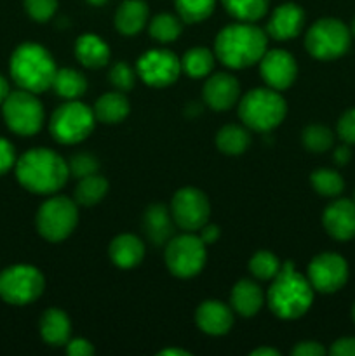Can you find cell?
I'll list each match as a JSON object with an SVG mask.
<instances>
[{
  "label": "cell",
  "mask_w": 355,
  "mask_h": 356,
  "mask_svg": "<svg viewBox=\"0 0 355 356\" xmlns=\"http://www.w3.org/2000/svg\"><path fill=\"white\" fill-rule=\"evenodd\" d=\"M268 51V35L254 23H233L223 28L214 40V54L221 65L244 70L258 65Z\"/></svg>",
  "instance_id": "6da1fadb"
},
{
  "label": "cell",
  "mask_w": 355,
  "mask_h": 356,
  "mask_svg": "<svg viewBox=\"0 0 355 356\" xmlns=\"http://www.w3.org/2000/svg\"><path fill=\"white\" fill-rule=\"evenodd\" d=\"M313 294L315 291L308 278L296 270L292 261H285L281 271L271 278L265 301L277 318L298 320L312 308Z\"/></svg>",
  "instance_id": "7a4b0ae2"
},
{
  "label": "cell",
  "mask_w": 355,
  "mask_h": 356,
  "mask_svg": "<svg viewBox=\"0 0 355 356\" xmlns=\"http://www.w3.org/2000/svg\"><path fill=\"white\" fill-rule=\"evenodd\" d=\"M68 162L49 148H33L16 160V177L35 195H54L66 184Z\"/></svg>",
  "instance_id": "3957f363"
},
{
  "label": "cell",
  "mask_w": 355,
  "mask_h": 356,
  "mask_svg": "<svg viewBox=\"0 0 355 356\" xmlns=\"http://www.w3.org/2000/svg\"><path fill=\"white\" fill-rule=\"evenodd\" d=\"M10 76L24 90L40 94L51 89L54 80L56 63L51 52L40 44H21L10 56Z\"/></svg>",
  "instance_id": "277c9868"
},
{
  "label": "cell",
  "mask_w": 355,
  "mask_h": 356,
  "mask_svg": "<svg viewBox=\"0 0 355 356\" xmlns=\"http://www.w3.org/2000/svg\"><path fill=\"white\" fill-rule=\"evenodd\" d=\"M287 113V103L281 90L256 87L239 99V117L247 129L270 132L282 124Z\"/></svg>",
  "instance_id": "5b68a950"
},
{
  "label": "cell",
  "mask_w": 355,
  "mask_h": 356,
  "mask_svg": "<svg viewBox=\"0 0 355 356\" xmlns=\"http://www.w3.org/2000/svg\"><path fill=\"white\" fill-rule=\"evenodd\" d=\"M352 44V30L336 17H322L308 28L305 47L312 58L333 61L348 52Z\"/></svg>",
  "instance_id": "8992f818"
},
{
  "label": "cell",
  "mask_w": 355,
  "mask_h": 356,
  "mask_svg": "<svg viewBox=\"0 0 355 356\" xmlns=\"http://www.w3.org/2000/svg\"><path fill=\"white\" fill-rule=\"evenodd\" d=\"M96 125L93 108L80 101H68L52 113L49 120L51 136L59 145H77L90 136Z\"/></svg>",
  "instance_id": "52a82bcc"
},
{
  "label": "cell",
  "mask_w": 355,
  "mask_h": 356,
  "mask_svg": "<svg viewBox=\"0 0 355 356\" xmlns=\"http://www.w3.org/2000/svg\"><path fill=\"white\" fill-rule=\"evenodd\" d=\"M167 270L178 278H194L204 270L207 261V250L200 236L191 232L176 235L166 243L164 252Z\"/></svg>",
  "instance_id": "ba28073f"
},
{
  "label": "cell",
  "mask_w": 355,
  "mask_h": 356,
  "mask_svg": "<svg viewBox=\"0 0 355 356\" xmlns=\"http://www.w3.org/2000/svg\"><path fill=\"white\" fill-rule=\"evenodd\" d=\"M79 222V205L68 197H51L37 211V232L47 242H63Z\"/></svg>",
  "instance_id": "9c48e42d"
},
{
  "label": "cell",
  "mask_w": 355,
  "mask_h": 356,
  "mask_svg": "<svg viewBox=\"0 0 355 356\" xmlns=\"http://www.w3.org/2000/svg\"><path fill=\"white\" fill-rule=\"evenodd\" d=\"M44 289V275L30 264H16L0 273V298L9 305H31L40 298Z\"/></svg>",
  "instance_id": "30bf717a"
},
{
  "label": "cell",
  "mask_w": 355,
  "mask_h": 356,
  "mask_svg": "<svg viewBox=\"0 0 355 356\" xmlns=\"http://www.w3.org/2000/svg\"><path fill=\"white\" fill-rule=\"evenodd\" d=\"M3 118L7 127L19 136H33L44 125V106L37 94L30 90H14L3 101Z\"/></svg>",
  "instance_id": "8fae6325"
},
{
  "label": "cell",
  "mask_w": 355,
  "mask_h": 356,
  "mask_svg": "<svg viewBox=\"0 0 355 356\" xmlns=\"http://www.w3.org/2000/svg\"><path fill=\"white\" fill-rule=\"evenodd\" d=\"M171 214L178 228L184 232H198L211 214V204L204 191L195 186H184L174 193L171 200Z\"/></svg>",
  "instance_id": "7c38bea8"
},
{
  "label": "cell",
  "mask_w": 355,
  "mask_h": 356,
  "mask_svg": "<svg viewBox=\"0 0 355 356\" xmlns=\"http://www.w3.org/2000/svg\"><path fill=\"white\" fill-rule=\"evenodd\" d=\"M181 59L167 49H150L139 56L136 75L150 87H169L180 79Z\"/></svg>",
  "instance_id": "4fadbf2b"
},
{
  "label": "cell",
  "mask_w": 355,
  "mask_h": 356,
  "mask_svg": "<svg viewBox=\"0 0 355 356\" xmlns=\"http://www.w3.org/2000/svg\"><path fill=\"white\" fill-rule=\"evenodd\" d=\"M306 278L315 292L334 294L348 282V263L340 254L322 252L310 261Z\"/></svg>",
  "instance_id": "5bb4252c"
},
{
  "label": "cell",
  "mask_w": 355,
  "mask_h": 356,
  "mask_svg": "<svg viewBox=\"0 0 355 356\" xmlns=\"http://www.w3.org/2000/svg\"><path fill=\"white\" fill-rule=\"evenodd\" d=\"M260 75L270 89L285 90L298 76V63L294 56L284 49H270L260 59Z\"/></svg>",
  "instance_id": "9a60e30c"
},
{
  "label": "cell",
  "mask_w": 355,
  "mask_h": 356,
  "mask_svg": "<svg viewBox=\"0 0 355 356\" xmlns=\"http://www.w3.org/2000/svg\"><path fill=\"white\" fill-rule=\"evenodd\" d=\"M205 104L214 111H228L240 99V83L230 73H214L202 89Z\"/></svg>",
  "instance_id": "2e32d148"
},
{
  "label": "cell",
  "mask_w": 355,
  "mask_h": 356,
  "mask_svg": "<svg viewBox=\"0 0 355 356\" xmlns=\"http://www.w3.org/2000/svg\"><path fill=\"white\" fill-rule=\"evenodd\" d=\"M322 225L327 235L338 242H347L355 236V202L348 198H338L326 207L322 214Z\"/></svg>",
  "instance_id": "e0dca14e"
},
{
  "label": "cell",
  "mask_w": 355,
  "mask_h": 356,
  "mask_svg": "<svg viewBox=\"0 0 355 356\" xmlns=\"http://www.w3.org/2000/svg\"><path fill=\"white\" fill-rule=\"evenodd\" d=\"M303 24H305V10L298 3L285 2L275 7L265 31L275 40H292L301 33Z\"/></svg>",
  "instance_id": "ac0fdd59"
},
{
  "label": "cell",
  "mask_w": 355,
  "mask_h": 356,
  "mask_svg": "<svg viewBox=\"0 0 355 356\" xmlns=\"http://www.w3.org/2000/svg\"><path fill=\"white\" fill-rule=\"evenodd\" d=\"M195 323L207 336H225L233 327V309L225 302L209 299L195 312Z\"/></svg>",
  "instance_id": "d6986e66"
},
{
  "label": "cell",
  "mask_w": 355,
  "mask_h": 356,
  "mask_svg": "<svg viewBox=\"0 0 355 356\" xmlns=\"http://www.w3.org/2000/svg\"><path fill=\"white\" fill-rule=\"evenodd\" d=\"M174 226L171 209L164 204H152L143 216V229L153 245H166L174 236Z\"/></svg>",
  "instance_id": "ffe728a7"
},
{
  "label": "cell",
  "mask_w": 355,
  "mask_h": 356,
  "mask_svg": "<svg viewBox=\"0 0 355 356\" xmlns=\"http://www.w3.org/2000/svg\"><path fill=\"white\" fill-rule=\"evenodd\" d=\"M108 256L117 268L131 270V268L138 266L145 257V243L136 235L122 233L111 240L110 247H108Z\"/></svg>",
  "instance_id": "44dd1931"
},
{
  "label": "cell",
  "mask_w": 355,
  "mask_h": 356,
  "mask_svg": "<svg viewBox=\"0 0 355 356\" xmlns=\"http://www.w3.org/2000/svg\"><path fill=\"white\" fill-rule=\"evenodd\" d=\"M230 305L237 315L244 318H253L263 308L265 294L256 282L244 278L233 285L230 292Z\"/></svg>",
  "instance_id": "7402d4cb"
},
{
  "label": "cell",
  "mask_w": 355,
  "mask_h": 356,
  "mask_svg": "<svg viewBox=\"0 0 355 356\" xmlns=\"http://www.w3.org/2000/svg\"><path fill=\"white\" fill-rule=\"evenodd\" d=\"M75 58L82 66L100 70L110 61V45L96 33H84L75 42Z\"/></svg>",
  "instance_id": "603a6c76"
},
{
  "label": "cell",
  "mask_w": 355,
  "mask_h": 356,
  "mask_svg": "<svg viewBox=\"0 0 355 356\" xmlns=\"http://www.w3.org/2000/svg\"><path fill=\"white\" fill-rule=\"evenodd\" d=\"M40 336L49 346H65L72 336V322L70 316L59 308L45 309L42 315L40 323Z\"/></svg>",
  "instance_id": "cb8c5ba5"
},
{
  "label": "cell",
  "mask_w": 355,
  "mask_h": 356,
  "mask_svg": "<svg viewBox=\"0 0 355 356\" xmlns=\"http://www.w3.org/2000/svg\"><path fill=\"white\" fill-rule=\"evenodd\" d=\"M148 23V6L143 0H124L115 13V28L125 37L139 33Z\"/></svg>",
  "instance_id": "d4e9b609"
},
{
  "label": "cell",
  "mask_w": 355,
  "mask_h": 356,
  "mask_svg": "<svg viewBox=\"0 0 355 356\" xmlns=\"http://www.w3.org/2000/svg\"><path fill=\"white\" fill-rule=\"evenodd\" d=\"M94 117L97 122L108 125H115L124 122L131 113V103L124 92H106L94 104Z\"/></svg>",
  "instance_id": "484cf974"
},
{
  "label": "cell",
  "mask_w": 355,
  "mask_h": 356,
  "mask_svg": "<svg viewBox=\"0 0 355 356\" xmlns=\"http://www.w3.org/2000/svg\"><path fill=\"white\" fill-rule=\"evenodd\" d=\"M108 188H110V184L103 176H100V172L82 177V179H79L75 191H73V200L79 207H93L106 197Z\"/></svg>",
  "instance_id": "4316f807"
},
{
  "label": "cell",
  "mask_w": 355,
  "mask_h": 356,
  "mask_svg": "<svg viewBox=\"0 0 355 356\" xmlns=\"http://www.w3.org/2000/svg\"><path fill=\"white\" fill-rule=\"evenodd\" d=\"M52 89L63 99L75 101L87 92V79L73 68H59L52 80Z\"/></svg>",
  "instance_id": "83f0119b"
},
{
  "label": "cell",
  "mask_w": 355,
  "mask_h": 356,
  "mask_svg": "<svg viewBox=\"0 0 355 356\" xmlns=\"http://www.w3.org/2000/svg\"><path fill=\"white\" fill-rule=\"evenodd\" d=\"M251 145V134L246 127L228 124L216 132V148L225 155H242Z\"/></svg>",
  "instance_id": "f1b7e54d"
},
{
  "label": "cell",
  "mask_w": 355,
  "mask_h": 356,
  "mask_svg": "<svg viewBox=\"0 0 355 356\" xmlns=\"http://www.w3.org/2000/svg\"><path fill=\"white\" fill-rule=\"evenodd\" d=\"M216 54L207 47H191L181 58V72L191 79H204L212 72Z\"/></svg>",
  "instance_id": "f546056e"
},
{
  "label": "cell",
  "mask_w": 355,
  "mask_h": 356,
  "mask_svg": "<svg viewBox=\"0 0 355 356\" xmlns=\"http://www.w3.org/2000/svg\"><path fill=\"white\" fill-rule=\"evenodd\" d=\"M226 13L242 23H256L268 13V0H221Z\"/></svg>",
  "instance_id": "4dcf8cb0"
},
{
  "label": "cell",
  "mask_w": 355,
  "mask_h": 356,
  "mask_svg": "<svg viewBox=\"0 0 355 356\" xmlns=\"http://www.w3.org/2000/svg\"><path fill=\"white\" fill-rule=\"evenodd\" d=\"M181 31H183V19L180 16H174V14H157L150 21V35L160 44H171L180 37Z\"/></svg>",
  "instance_id": "1f68e13d"
},
{
  "label": "cell",
  "mask_w": 355,
  "mask_h": 356,
  "mask_svg": "<svg viewBox=\"0 0 355 356\" xmlns=\"http://www.w3.org/2000/svg\"><path fill=\"white\" fill-rule=\"evenodd\" d=\"M312 188L322 197H340L345 190V181L338 170L333 169H317L310 176Z\"/></svg>",
  "instance_id": "d6a6232c"
},
{
  "label": "cell",
  "mask_w": 355,
  "mask_h": 356,
  "mask_svg": "<svg viewBox=\"0 0 355 356\" xmlns=\"http://www.w3.org/2000/svg\"><path fill=\"white\" fill-rule=\"evenodd\" d=\"M174 7L183 23H200L214 13L216 0H174Z\"/></svg>",
  "instance_id": "836d02e7"
},
{
  "label": "cell",
  "mask_w": 355,
  "mask_h": 356,
  "mask_svg": "<svg viewBox=\"0 0 355 356\" xmlns=\"http://www.w3.org/2000/svg\"><path fill=\"white\" fill-rule=\"evenodd\" d=\"M301 141L310 153H326L333 148L334 134L326 125L312 124L301 132Z\"/></svg>",
  "instance_id": "e575fe53"
},
{
  "label": "cell",
  "mask_w": 355,
  "mask_h": 356,
  "mask_svg": "<svg viewBox=\"0 0 355 356\" xmlns=\"http://www.w3.org/2000/svg\"><path fill=\"white\" fill-rule=\"evenodd\" d=\"M282 263L274 252L270 250H258L249 259V271L256 280L267 282L275 278V275L281 271Z\"/></svg>",
  "instance_id": "d590c367"
},
{
  "label": "cell",
  "mask_w": 355,
  "mask_h": 356,
  "mask_svg": "<svg viewBox=\"0 0 355 356\" xmlns=\"http://www.w3.org/2000/svg\"><path fill=\"white\" fill-rule=\"evenodd\" d=\"M68 170L70 176L77 177V179H82V177L100 172V162L90 153H75L68 160Z\"/></svg>",
  "instance_id": "8d00e7d4"
},
{
  "label": "cell",
  "mask_w": 355,
  "mask_h": 356,
  "mask_svg": "<svg viewBox=\"0 0 355 356\" xmlns=\"http://www.w3.org/2000/svg\"><path fill=\"white\" fill-rule=\"evenodd\" d=\"M136 72L129 66V63H115L110 70V82L120 92H127L136 83Z\"/></svg>",
  "instance_id": "74e56055"
},
{
  "label": "cell",
  "mask_w": 355,
  "mask_h": 356,
  "mask_svg": "<svg viewBox=\"0 0 355 356\" xmlns=\"http://www.w3.org/2000/svg\"><path fill=\"white\" fill-rule=\"evenodd\" d=\"M24 9L31 19L45 23L58 10V0H24Z\"/></svg>",
  "instance_id": "f35d334b"
},
{
  "label": "cell",
  "mask_w": 355,
  "mask_h": 356,
  "mask_svg": "<svg viewBox=\"0 0 355 356\" xmlns=\"http://www.w3.org/2000/svg\"><path fill=\"white\" fill-rule=\"evenodd\" d=\"M338 136L347 145H355V108H350L340 117L336 125Z\"/></svg>",
  "instance_id": "ab89813d"
},
{
  "label": "cell",
  "mask_w": 355,
  "mask_h": 356,
  "mask_svg": "<svg viewBox=\"0 0 355 356\" xmlns=\"http://www.w3.org/2000/svg\"><path fill=\"white\" fill-rule=\"evenodd\" d=\"M16 165V152L7 139L0 138V176Z\"/></svg>",
  "instance_id": "60d3db41"
},
{
  "label": "cell",
  "mask_w": 355,
  "mask_h": 356,
  "mask_svg": "<svg viewBox=\"0 0 355 356\" xmlns=\"http://www.w3.org/2000/svg\"><path fill=\"white\" fill-rule=\"evenodd\" d=\"M291 353L294 356H324L327 350L317 341H301L292 348Z\"/></svg>",
  "instance_id": "b9f144b4"
},
{
  "label": "cell",
  "mask_w": 355,
  "mask_h": 356,
  "mask_svg": "<svg viewBox=\"0 0 355 356\" xmlns=\"http://www.w3.org/2000/svg\"><path fill=\"white\" fill-rule=\"evenodd\" d=\"M66 353L70 356H89L94 355V346L84 337H75V339H70L65 344Z\"/></svg>",
  "instance_id": "7bdbcfd3"
},
{
  "label": "cell",
  "mask_w": 355,
  "mask_h": 356,
  "mask_svg": "<svg viewBox=\"0 0 355 356\" xmlns=\"http://www.w3.org/2000/svg\"><path fill=\"white\" fill-rule=\"evenodd\" d=\"M333 356H355V337H341L333 343L329 348Z\"/></svg>",
  "instance_id": "ee69618b"
},
{
  "label": "cell",
  "mask_w": 355,
  "mask_h": 356,
  "mask_svg": "<svg viewBox=\"0 0 355 356\" xmlns=\"http://www.w3.org/2000/svg\"><path fill=\"white\" fill-rule=\"evenodd\" d=\"M219 235H221V232H219L218 226L209 225V222H205V225L198 229V236H200V240L205 243V245L214 243L216 240L219 238Z\"/></svg>",
  "instance_id": "f6af8a7d"
},
{
  "label": "cell",
  "mask_w": 355,
  "mask_h": 356,
  "mask_svg": "<svg viewBox=\"0 0 355 356\" xmlns=\"http://www.w3.org/2000/svg\"><path fill=\"white\" fill-rule=\"evenodd\" d=\"M333 159H334V163H336V165H340V167L347 165V163L350 162V159H352L350 145H347V143H345V145L334 148Z\"/></svg>",
  "instance_id": "bcb514c9"
},
{
  "label": "cell",
  "mask_w": 355,
  "mask_h": 356,
  "mask_svg": "<svg viewBox=\"0 0 355 356\" xmlns=\"http://www.w3.org/2000/svg\"><path fill=\"white\" fill-rule=\"evenodd\" d=\"M251 356H281V351L275 350V348L261 346V348H258V350L251 351Z\"/></svg>",
  "instance_id": "7dc6e473"
},
{
  "label": "cell",
  "mask_w": 355,
  "mask_h": 356,
  "mask_svg": "<svg viewBox=\"0 0 355 356\" xmlns=\"http://www.w3.org/2000/svg\"><path fill=\"white\" fill-rule=\"evenodd\" d=\"M160 356H190V353L184 350H180V348H166L159 353Z\"/></svg>",
  "instance_id": "c3c4849f"
},
{
  "label": "cell",
  "mask_w": 355,
  "mask_h": 356,
  "mask_svg": "<svg viewBox=\"0 0 355 356\" xmlns=\"http://www.w3.org/2000/svg\"><path fill=\"white\" fill-rule=\"evenodd\" d=\"M9 92H10L9 83H7V80L0 75V103H3V101H6V97L9 96Z\"/></svg>",
  "instance_id": "681fc988"
},
{
  "label": "cell",
  "mask_w": 355,
  "mask_h": 356,
  "mask_svg": "<svg viewBox=\"0 0 355 356\" xmlns=\"http://www.w3.org/2000/svg\"><path fill=\"white\" fill-rule=\"evenodd\" d=\"M86 2H89L90 6H103L106 3V0H86Z\"/></svg>",
  "instance_id": "f907efd6"
},
{
  "label": "cell",
  "mask_w": 355,
  "mask_h": 356,
  "mask_svg": "<svg viewBox=\"0 0 355 356\" xmlns=\"http://www.w3.org/2000/svg\"><path fill=\"white\" fill-rule=\"evenodd\" d=\"M350 30H352V35H354V37H355V17H354V21H352V28H350Z\"/></svg>",
  "instance_id": "816d5d0a"
},
{
  "label": "cell",
  "mask_w": 355,
  "mask_h": 356,
  "mask_svg": "<svg viewBox=\"0 0 355 356\" xmlns=\"http://www.w3.org/2000/svg\"><path fill=\"white\" fill-rule=\"evenodd\" d=\"M352 318H354V323H355V302L354 306H352Z\"/></svg>",
  "instance_id": "f5cc1de1"
},
{
  "label": "cell",
  "mask_w": 355,
  "mask_h": 356,
  "mask_svg": "<svg viewBox=\"0 0 355 356\" xmlns=\"http://www.w3.org/2000/svg\"><path fill=\"white\" fill-rule=\"evenodd\" d=\"M354 202H355V191H354Z\"/></svg>",
  "instance_id": "db71d44e"
}]
</instances>
